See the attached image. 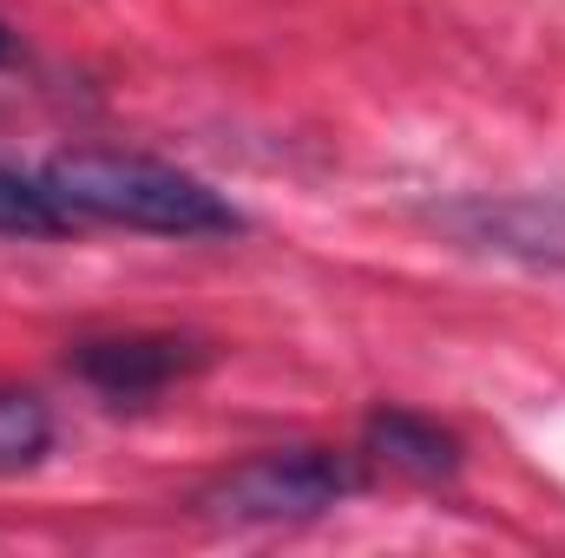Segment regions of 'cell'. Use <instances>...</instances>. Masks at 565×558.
<instances>
[{"mask_svg": "<svg viewBox=\"0 0 565 558\" xmlns=\"http://www.w3.org/2000/svg\"><path fill=\"white\" fill-rule=\"evenodd\" d=\"M40 178L73 224H119V230H145V237L244 230V217L224 191H211L204 178H191L178 164L132 158V151H60L40 164Z\"/></svg>", "mask_w": 565, "mask_h": 558, "instance_id": "1", "label": "cell"}, {"mask_svg": "<svg viewBox=\"0 0 565 558\" xmlns=\"http://www.w3.org/2000/svg\"><path fill=\"white\" fill-rule=\"evenodd\" d=\"M349 493H355V466L335 460L329 447H270L231 466L204 493V506L237 526H296V519H322Z\"/></svg>", "mask_w": 565, "mask_h": 558, "instance_id": "2", "label": "cell"}, {"mask_svg": "<svg viewBox=\"0 0 565 558\" xmlns=\"http://www.w3.org/2000/svg\"><path fill=\"white\" fill-rule=\"evenodd\" d=\"M66 362L106 401H151L171 382L198 375L211 362V348L191 335H171V329H106V335H79L66 348Z\"/></svg>", "mask_w": 565, "mask_h": 558, "instance_id": "3", "label": "cell"}, {"mask_svg": "<svg viewBox=\"0 0 565 558\" xmlns=\"http://www.w3.org/2000/svg\"><path fill=\"white\" fill-rule=\"evenodd\" d=\"M440 230L460 237L467 250L565 264V197H460L440 211Z\"/></svg>", "mask_w": 565, "mask_h": 558, "instance_id": "4", "label": "cell"}, {"mask_svg": "<svg viewBox=\"0 0 565 558\" xmlns=\"http://www.w3.org/2000/svg\"><path fill=\"white\" fill-rule=\"evenodd\" d=\"M362 440H369L375 460H388V466H402V473H415V480H447V473H460V440H454L440 420L415 415V408H375V415L362 420Z\"/></svg>", "mask_w": 565, "mask_h": 558, "instance_id": "5", "label": "cell"}, {"mask_svg": "<svg viewBox=\"0 0 565 558\" xmlns=\"http://www.w3.org/2000/svg\"><path fill=\"white\" fill-rule=\"evenodd\" d=\"M73 230V217L60 211V197L46 191L40 171H20V164H0V237H60Z\"/></svg>", "mask_w": 565, "mask_h": 558, "instance_id": "6", "label": "cell"}, {"mask_svg": "<svg viewBox=\"0 0 565 558\" xmlns=\"http://www.w3.org/2000/svg\"><path fill=\"white\" fill-rule=\"evenodd\" d=\"M46 447H53V415H46V401L26 395V388H0V473L33 466Z\"/></svg>", "mask_w": 565, "mask_h": 558, "instance_id": "7", "label": "cell"}, {"mask_svg": "<svg viewBox=\"0 0 565 558\" xmlns=\"http://www.w3.org/2000/svg\"><path fill=\"white\" fill-rule=\"evenodd\" d=\"M0 60H13V33L7 26H0Z\"/></svg>", "mask_w": 565, "mask_h": 558, "instance_id": "8", "label": "cell"}]
</instances>
